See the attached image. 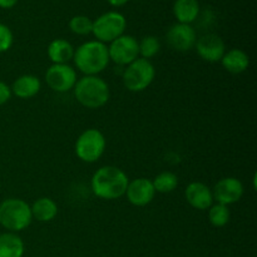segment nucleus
I'll use <instances>...</instances> for the list:
<instances>
[{
    "instance_id": "1",
    "label": "nucleus",
    "mask_w": 257,
    "mask_h": 257,
    "mask_svg": "<svg viewBox=\"0 0 257 257\" xmlns=\"http://www.w3.org/2000/svg\"><path fill=\"white\" fill-rule=\"evenodd\" d=\"M127 175L114 166L99 168L92 178V190L103 200H117L125 195L128 187Z\"/></svg>"
},
{
    "instance_id": "2",
    "label": "nucleus",
    "mask_w": 257,
    "mask_h": 257,
    "mask_svg": "<svg viewBox=\"0 0 257 257\" xmlns=\"http://www.w3.org/2000/svg\"><path fill=\"white\" fill-rule=\"evenodd\" d=\"M75 65L87 75H95L103 72L109 63L108 47L104 43L92 40L80 45L74 52Z\"/></svg>"
},
{
    "instance_id": "3",
    "label": "nucleus",
    "mask_w": 257,
    "mask_h": 257,
    "mask_svg": "<svg viewBox=\"0 0 257 257\" xmlns=\"http://www.w3.org/2000/svg\"><path fill=\"white\" fill-rule=\"evenodd\" d=\"M74 95L78 102L87 108H100L109 99V87L95 75H85L74 85Z\"/></svg>"
},
{
    "instance_id": "4",
    "label": "nucleus",
    "mask_w": 257,
    "mask_h": 257,
    "mask_svg": "<svg viewBox=\"0 0 257 257\" xmlns=\"http://www.w3.org/2000/svg\"><path fill=\"white\" fill-rule=\"evenodd\" d=\"M32 210L25 201L8 198L0 203V225L10 232L25 230L32 222Z\"/></svg>"
},
{
    "instance_id": "5",
    "label": "nucleus",
    "mask_w": 257,
    "mask_h": 257,
    "mask_svg": "<svg viewBox=\"0 0 257 257\" xmlns=\"http://www.w3.org/2000/svg\"><path fill=\"white\" fill-rule=\"evenodd\" d=\"M156 75L155 67L148 59L137 58L123 72L124 87L131 92H142L150 87Z\"/></svg>"
},
{
    "instance_id": "6",
    "label": "nucleus",
    "mask_w": 257,
    "mask_h": 257,
    "mask_svg": "<svg viewBox=\"0 0 257 257\" xmlns=\"http://www.w3.org/2000/svg\"><path fill=\"white\" fill-rule=\"evenodd\" d=\"M127 20L117 12H108L93 22L92 33L100 43H112L124 33Z\"/></svg>"
},
{
    "instance_id": "7",
    "label": "nucleus",
    "mask_w": 257,
    "mask_h": 257,
    "mask_svg": "<svg viewBox=\"0 0 257 257\" xmlns=\"http://www.w3.org/2000/svg\"><path fill=\"white\" fill-rule=\"evenodd\" d=\"M105 150V138L98 130H87L75 143V153L82 161L93 163L99 160Z\"/></svg>"
},
{
    "instance_id": "8",
    "label": "nucleus",
    "mask_w": 257,
    "mask_h": 257,
    "mask_svg": "<svg viewBox=\"0 0 257 257\" xmlns=\"http://www.w3.org/2000/svg\"><path fill=\"white\" fill-rule=\"evenodd\" d=\"M109 59H112L118 65H128L135 62L140 55L138 42L132 35H120L113 40L108 48Z\"/></svg>"
},
{
    "instance_id": "9",
    "label": "nucleus",
    "mask_w": 257,
    "mask_h": 257,
    "mask_svg": "<svg viewBox=\"0 0 257 257\" xmlns=\"http://www.w3.org/2000/svg\"><path fill=\"white\" fill-rule=\"evenodd\" d=\"M47 84L59 93L73 89L77 83V73L68 64H53L45 73Z\"/></svg>"
},
{
    "instance_id": "10",
    "label": "nucleus",
    "mask_w": 257,
    "mask_h": 257,
    "mask_svg": "<svg viewBox=\"0 0 257 257\" xmlns=\"http://www.w3.org/2000/svg\"><path fill=\"white\" fill-rule=\"evenodd\" d=\"M166 39L172 49L178 50V52H187L196 45L197 35H196V30L190 24L177 23L168 29Z\"/></svg>"
},
{
    "instance_id": "11",
    "label": "nucleus",
    "mask_w": 257,
    "mask_h": 257,
    "mask_svg": "<svg viewBox=\"0 0 257 257\" xmlns=\"http://www.w3.org/2000/svg\"><path fill=\"white\" fill-rule=\"evenodd\" d=\"M213 198L221 205L228 206L242 197L243 186L240 180L235 177H226L218 181L213 191Z\"/></svg>"
},
{
    "instance_id": "12",
    "label": "nucleus",
    "mask_w": 257,
    "mask_h": 257,
    "mask_svg": "<svg viewBox=\"0 0 257 257\" xmlns=\"http://www.w3.org/2000/svg\"><path fill=\"white\" fill-rule=\"evenodd\" d=\"M196 49L206 62L216 63L220 62L225 54V43L218 35L206 34L196 42Z\"/></svg>"
},
{
    "instance_id": "13",
    "label": "nucleus",
    "mask_w": 257,
    "mask_h": 257,
    "mask_svg": "<svg viewBox=\"0 0 257 257\" xmlns=\"http://www.w3.org/2000/svg\"><path fill=\"white\" fill-rule=\"evenodd\" d=\"M128 201L135 206H146L155 198L156 191L152 185V181L147 178H137L128 183L125 191Z\"/></svg>"
},
{
    "instance_id": "14",
    "label": "nucleus",
    "mask_w": 257,
    "mask_h": 257,
    "mask_svg": "<svg viewBox=\"0 0 257 257\" xmlns=\"http://www.w3.org/2000/svg\"><path fill=\"white\" fill-rule=\"evenodd\" d=\"M186 200L197 210H207L211 207L213 195L210 188L202 182H192L186 188Z\"/></svg>"
},
{
    "instance_id": "15",
    "label": "nucleus",
    "mask_w": 257,
    "mask_h": 257,
    "mask_svg": "<svg viewBox=\"0 0 257 257\" xmlns=\"http://www.w3.org/2000/svg\"><path fill=\"white\" fill-rule=\"evenodd\" d=\"M173 14L178 23L191 25L200 14V3L198 0H176L173 4Z\"/></svg>"
},
{
    "instance_id": "16",
    "label": "nucleus",
    "mask_w": 257,
    "mask_h": 257,
    "mask_svg": "<svg viewBox=\"0 0 257 257\" xmlns=\"http://www.w3.org/2000/svg\"><path fill=\"white\" fill-rule=\"evenodd\" d=\"M223 68L227 72L233 74H240L243 73L250 65V58L243 50L241 49H231L225 53L221 59Z\"/></svg>"
},
{
    "instance_id": "17",
    "label": "nucleus",
    "mask_w": 257,
    "mask_h": 257,
    "mask_svg": "<svg viewBox=\"0 0 257 257\" xmlns=\"http://www.w3.org/2000/svg\"><path fill=\"white\" fill-rule=\"evenodd\" d=\"M40 87H42V84H40V80L38 77L29 74L22 75V77H19L14 82L12 92L18 98L28 99V98H32L34 95H37L39 93Z\"/></svg>"
},
{
    "instance_id": "18",
    "label": "nucleus",
    "mask_w": 257,
    "mask_h": 257,
    "mask_svg": "<svg viewBox=\"0 0 257 257\" xmlns=\"http://www.w3.org/2000/svg\"><path fill=\"white\" fill-rule=\"evenodd\" d=\"M48 57L54 64H67L74 57V48L64 39H55L48 47Z\"/></svg>"
},
{
    "instance_id": "19",
    "label": "nucleus",
    "mask_w": 257,
    "mask_h": 257,
    "mask_svg": "<svg viewBox=\"0 0 257 257\" xmlns=\"http://www.w3.org/2000/svg\"><path fill=\"white\" fill-rule=\"evenodd\" d=\"M24 242L14 232L0 235V257H23Z\"/></svg>"
},
{
    "instance_id": "20",
    "label": "nucleus",
    "mask_w": 257,
    "mask_h": 257,
    "mask_svg": "<svg viewBox=\"0 0 257 257\" xmlns=\"http://www.w3.org/2000/svg\"><path fill=\"white\" fill-rule=\"evenodd\" d=\"M30 210H32L33 217L37 218L40 222H49L58 213L57 203L48 197H42L35 201Z\"/></svg>"
},
{
    "instance_id": "21",
    "label": "nucleus",
    "mask_w": 257,
    "mask_h": 257,
    "mask_svg": "<svg viewBox=\"0 0 257 257\" xmlns=\"http://www.w3.org/2000/svg\"><path fill=\"white\" fill-rule=\"evenodd\" d=\"M156 192L168 193L172 192L178 185V178L172 172H162L153 180L152 182Z\"/></svg>"
},
{
    "instance_id": "22",
    "label": "nucleus",
    "mask_w": 257,
    "mask_h": 257,
    "mask_svg": "<svg viewBox=\"0 0 257 257\" xmlns=\"http://www.w3.org/2000/svg\"><path fill=\"white\" fill-rule=\"evenodd\" d=\"M208 218L215 227H223L230 221V211H228L227 206L217 203L211 207Z\"/></svg>"
},
{
    "instance_id": "23",
    "label": "nucleus",
    "mask_w": 257,
    "mask_h": 257,
    "mask_svg": "<svg viewBox=\"0 0 257 257\" xmlns=\"http://www.w3.org/2000/svg\"><path fill=\"white\" fill-rule=\"evenodd\" d=\"M138 48H140V54L142 55L143 59H150L160 52L161 43L156 37L147 35L138 43Z\"/></svg>"
},
{
    "instance_id": "24",
    "label": "nucleus",
    "mask_w": 257,
    "mask_h": 257,
    "mask_svg": "<svg viewBox=\"0 0 257 257\" xmlns=\"http://www.w3.org/2000/svg\"><path fill=\"white\" fill-rule=\"evenodd\" d=\"M69 29L74 34L88 35L93 30V22L85 15H75L70 19Z\"/></svg>"
},
{
    "instance_id": "25",
    "label": "nucleus",
    "mask_w": 257,
    "mask_h": 257,
    "mask_svg": "<svg viewBox=\"0 0 257 257\" xmlns=\"http://www.w3.org/2000/svg\"><path fill=\"white\" fill-rule=\"evenodd\" d=\"M13 45V33L5 24L0 23V53L9 50Z\"/></svg>"
},
{
    "instance_id": "26",
    "label": "nucleus",
    "mask_w": 257,
    "mask_h": 257,
    "mask_svg": "<svg viewBox=\"0 0 257 257\" xmlns=\"http://www.w3.org/2000/svg\"><path fill=\"white\" fill-rule=\"evenodd\" d=\"M10 97H12V89L0 80V105L5 104L10 99Z\"/></svg>"
},
{
    "instance_id": "27",
    "label": "nucleus",
    "mask_w": 257,
    "mask_h": 257,
    "mask_svg": "<svg viewBox=\"0 0 257 257\" xmlns=\"http://www.w3.org/2000/svg\"><path fill=\"white\" fill-rule=\"evenodd\" d=\"M19 0H0V8L2 9H10V8L15 7Z\"/></svg>"
},
{
    "instance_id": "28",
    "label": "nucleus",
    "mask_w": 257,
    "mask_h": 257,
    "mask_svg": "<svg viewBox=\"0 0 257 257\" xmlns=\"http://www.w3.org/2000/svg\"><path fill=\"white\" fill-rule=\"evenodd\" d=\"M112 7H123L124 4H127L130 0H107Z\"/></svg>"
}]
</instances>
